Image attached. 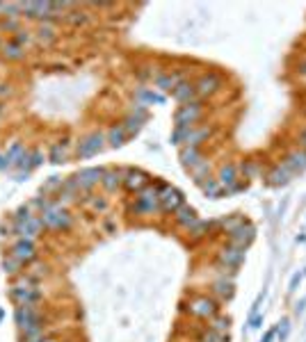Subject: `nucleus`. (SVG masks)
Instances as JSON below:
<instances>
[{
	"label": "nucleus",
	"mask_w": 306,
	"mask_h": 342,
	"mask_svg": "<svg viewBox=\"0 0 306 342\" xmlns=\"http://www.w3.org/2000/svg\"><path fill=\"white\" fill-rule=\"evenodd\" d=\"M41 221H44V226H50V228H69L71 226V217L64 212V210L55 208L53 203H44Z\"/></svg>",
	"instance_id": "nucleus-1"
},
{
	"label": "nucleus",
	"mask_w": 306,
	"mask_h": 342,
	"mask_svg": "<svg viewBox=\"0 0 306 342\" xmlns=\"http://www.w3.org/2000/svg\"><path fill=\"white\" fill-rule=\"evenodd\" d=\"M16 322H19L21 331H30V328L41 326L39 324V312L32 306H19L16 308Z\"/></svg>",
	"instance_id": "nucleus-2"
},
{
	"label": "nucleus",
	"mask_w": 306,
	"mask_h": 342,
	"mask_svg": "<svg viewBox=\"0 0 306 342\" xmlns=\"http://www.w3.org/2000/svg\"><path fill=\"white\" fill-rule=\"evenodd\" d=\"M199 114H201V105L199 103L183 105V107L176 112V126L178 128H192V124L199 119Z\"/></svg>",
	"instance_id": "nucleus-3"
},
{
	"label": "nucleus",
	"mask_w": 306,
	"mask_h": 342,
	"mask_svg": "<svg viewBox=\"0 0 306 342\" xmlns=\"http://www.w3.org/2000/svg\"><path fill=\"white\" fill-rule=\"evenodd\" d=\"M158 201L160 205H163V210H167V212H176L178 208L183 205V196L178 189H172V187H160L158 189Z\"/></svg>",
	"instance_id": "nucleus-4"
},
{
	"label": "nucleus",
	"mask_w": 306,
	"mask_h": 342,
	"mask_svg": "<svg viewBox=\"0 0 306 342\" xmlns=\"http://www.w3.org/2000/svg\"><path fill=\"white\" fill-rule=\"evenodd\" d=\"M219 87H222V80H219L215 73L201 75V78L197 80V84H194V89H197L201 96H210V94H215V91H217Z\"/></svg>",
	"instance_id": "nucleus-5"
},
{
	"label": "nucleus",
	"mask_w": 306,
	"mask_h": 342,
	"mask_svg": "<svg viewBox=\"0 0 306 342\" xmlns=\"http://www.w3.org/2000/svg\"><path fill=\"white\" fill-rule=\"evenodd\" d=\"M101 146H103V135H89V137H85L83 142H80L78 155L80 158H89V155L99 153Z\"/></svg>",
	"instance_id": "nucleus-6"
},
{
	"label": "nucleus",
	"mask_w": 306,
	"mask_h": 342,
	"mask_svg": "<svg viewBox=\"0 0 306 342\" xmlns=\"http://www.w3.org/2000/svg\"><path fill=\"white\" fill-rule=\"evenodd\" d=\"M228 233H231V242L236 244V247H247L249 242H252L254 240V226H245V223H240V226H236L233 228V231H228Z\"/></svg>",
	"instance_id": "nucleus-7"
},
{
	"label": "nucleus",
	"mask_w": 306,
	"mask_h": 342,
	"mask_svg": "<svg viewBox=\"0 0 306 342\" xmlns=\"http://www.w3.org/2000/svg\"><path fill=\"white\" fill-rule=\"evenodd\" d=\"M190 312L197 315V317H212V315L217 312V306H215V301L201 297V299H197V301L190 303Z\"/></svg>",
	"instance_id": "nucleus-8"
},
{
	"label": "nucleus",
	"mask_w": 306,
	"mask_h": 342,
	"mask_svg": "<svg viewBox=\"0 0 306 342\" xmlns=\"http://www.w3.org/2000/svg\"><path fill=\"white\" fill-rule=\"evenodd\" d=\"M12 256L19 258L23 265H28L30 260L35 258V247H32L30 240H19V242L14 244V249H12Z\"/></svg>",
	"instance_id": "nucleus-9"
},
{
	"label": "nucleus",
	"mask_w": 306,
	"mask_h": 342,
	"mask_svg": "<svg viewBox=\"0 0 306 342\" xmlns=\"http://www.w3.org/2000/svg\"><path fill=\"white\" fill-rule=\"evenodd\" d=\"M101 180H103V171H101V169H85V171H80V174L75 176L78 187H92V185L101 183Z\"/></svg>",
	"instance_id": "nucleus-10"
},
{
	"label": "nucleus",
	"mask_w": 306,
	"mask_h": 342,
	"mask_svg": "<svg viewBox=\"0 0 306 342\" xmlns=\"http://www.w3.org/2000/svg\"><path fill=\"white\" fill-rule=\"evenodd\" d=\"M283 167H286L290 174H299V171H304L306 169V153H301V151L290 153L288 155V160L283 162Z\"/></svg>",
	"instance_id": "nucleus-11"
},
{
	"label": "nucleus",
	"mask_w": 306,
	"mask_h": 342,
	"mask_svg": "<svg viewBox=\"0 0 306 342\" xmlns=\"http://www.w3.org/2000/svg\"><path fill=\"white\" fill-rule=\"evenodd\" d=\"M146 185H148V178L142 174V171H128V174H126V187L128 189H137V192H142Z\"/></svg>",
	"instance_id": "nucleus-12"
},
{
	"label": "nucleus",
	"mask_w": 306,
	"mask_h": 342,
	"mask_svg": "<svg viewBox=\"0 0 306 342\" xmlns=\"http://www.w3.org/2000/svg\"><path fill=\"white\" fill-rule=\"evenodd\" d=\"M242 258H245V249H242V247H236V244L222 251V260H224L226 265H233V267H236V265H240Z\"/></svg>",
	"instance_id": "nucleus-13"
},
{
	"label": "nucleus",
	"mask_w": 306,
	"mask_h": 342,
	"mask_svg": "<svg viewBox=\"0 0 306 342\" xmlns=\"http://www.w3.org/2000/svg\"><path fill=\"white\" fill-rule=\"evenodd\" d=\"M176 212H178L176 214V221L181 223V226L190 228V226H194V223H197V214H194V210L188 208V205H181Z\"/></svg>",
	"instance_id": "nucleus-14"
},
{
	"label": "nucleus",
	"mask_w": 306,
	"mask_h": 342,
	"mask_svg": "<svg viewBox=\"0 0 306 342\" xmlns=\"http://www.w3.org/2000/svg\"><path fill=\"white\" fill-rule=\"evenodd\" d=\"M183 80H181V75H160L158 80H156V84H158L160 89H165V91H169V89H176L178 84H181Z\"/></svg>",
	"instance_id": "nucleus-15"
},
{
	"label": "nucleus",
	"mask_w": 306,
	"mask_h": 342,
	"mask_svg": "<svg viewBox=\"0 0 306 342\" xmlns=\"http://www.w3.org/2000/svg\"><path fill=\"white\" fill-rule=\"evenodd\" d=\"M194 91H197V89H194L192 82H181L176 89H174V96H176L178 100H188V103H190V98L194 96Z\"/></svg>",
	"instance_id": "nucleus-16"
},
{
	"label": "nucleus",
	"mask_w": 306,
	"mask_h": 342,
	"mask_svg": "<svg viewBox=\"0 0 306 342\" xmlns=\"http://www.w3.org/2000/svg\"><path fill=\"white\" fill-rule=\"evenodd\" d=\"M144 119H146V112H144V109H139V112H137V117H135V114H133V117H128V119H126L124 130H126V133H130V135H133V133H137V130H139V126H142V121H144Z\"/></svg>",
	"instance_id": "nucleus-17"
},
{
	"label": "nucleus",
	"mask_w": 306,
	"mask_h": 342,
	"mask_svg": "<svg viewBox=\"0 0 306 342\" xmlns=\"http://www.w3.org/2000/svg\"><path fill=\"white\" fill-rule=\"evenodd\" d=\"M236 167L233 164H226V167H222V171H219V185H226V187H233L236 185Z\"/></svg>",
	"instance_id": "nucleus-18"
},
{
	"label": "nucleus",
	"mask_w": 306,
	"mask_h": 342,
	"mask_svg": "<svg viewBox=\"0 0 306 342\" xmlns=\"http://www.w3.org/2000/svg\"><path fill=\"white\" fill-rule=\"evenodd\" d=\"M288 180H290V171H288L286 167H277L270 174V183L272 185H286Z\"/></svg>",
	"instance_id": "nucleus-19"
},
{
	"label": "nucleus",
	"mask_w": 306,
	"mask_h": 342,
	"mask_svg": "<svg viewBox=\"0 0 306 342\" xmlns=\"http://www.w3.org/2000/svg\"><path fill=\"white\" fill-rule=\"evenodd\" d=\"M181 160H183V164H185V167H194V164H199L201 162V160H199V153H197V149H183L181 151Z\"/></svg>",
	"instance_id": "nucleus-20"
},
{
	"label": "nucleus",
	"mask_w": 306,
	"mask_h": 342,
	"mask_svg": "<svg viewBox=\"0 0 306 342\" xmlns=\"http://www.w3.org/2000/svg\"><path fill=\"white\" fill-rule=\"evenodd\" d=\"M124 135H126L124 126L112 128V130H110V144H112V146H121V144H124Z\"/></svg>",
	"instance_id": "nucleus-21"
},
{
	"label": "nucleus",
	"mask_w": 306,
	"mask_h": 342,
	"mask_svg": "<svg viewBox=\"0 0 306 342\" xmlns=\"http://www.w3.org/2000/svg\"><path fill=\"white\" fill-rule=\"evenodd\" d=\"M101 183H103L108 189H114L119 183H121V178H119L117 171H110V174H105V171H103V180H101Z\"/></svg>",
	"instance_id": "nucleus-22"
},
{
	"label": "nucleus",
	"mask_w": 306,
	"mask_h": 342,
	"mask_svg": "<svg viewBox=\"0 0 306 342\" xmlns=\"http://www.w3.org/2000/svg\"><path fill=\"white\" fill-rule=\"evenodd\" d=\"M215 290H217L219 294H222V297H231V281H217L215 283Z\"/></svg>",
	"instance_id": "nucleus-23"
},
{
	"label": "nucleus",
	"mask_w": 306,
	"mask_h": 342,
	"mask_svg": "<svg viewBox=\"0 0 306 342\" xmlns=\"http://www.w3.org/2000/svg\"><path fill=\"white\" fill-rule=\"evenodd\" d=\"M21 267H23V263H21L19 258H14V256H10V260H5V269L10 274H16Z\"/></svg>",
	"instance_id": "nucleus-24"
},
{
	"label": "nucleus",
	"mask_w": 306,
	"mask_h": 342,
	"mask_svg": "<svg viewBox=\"0 0 306 342\" xmlns=\"http://www.w3.org/2000/svg\"><path fill=\"white\" fill-rule=\"evenodd\" d=\"M139 98L146 100V103H160V100H163V96L153 94V91H148V89H142V91H139Z\"/></svg>",
	"instance_id": "nucleus-25"
},
{
	"label": "nucleus",
	"mask_w": 306,
	"mask_h": 342,
	"mask_svg": "<svg viewBox=\"0 0 306 342\" xmlns=\"http://www.w3.org/2000/svg\"><path fill=\"white\" fill-rule=\"evenodd\" d=\"M288 333H290V322L288 319H283L281 322V326L277 328V337H279V342H283L288 337Z\"/></svg>",
	"instance_id": "nucleus-26"
},
{
	"label": "nucleus",
	"mask_w": 306,
	"mask_h": 342,
	"mask_svg": "<svg viewBox=\"0 0 306 342\" xmlns=\"http://www.w3.org/2000/svg\"><path fill=\"white\" fill-rule=\"evenodd\" d=\"M201 342H226V337H224L222 333H217V331H210V333H206V335L201 337Z\"/></svg>",
	"instance_id": "nucleus-27"
},
{
	"label": "nucleus",
	"mask_w": 306,
	"mask_h": 342,
	"mask_svg": "<svg viewBox=\"0 0 306 342\" xmlns=\"http://www.w3.org/2000/svg\"><path fill=\"white\" fill-rule=\"evenodd\" d=\"M5 55H10V57H21V48L16 44H10V46H5Z\"/></svg>",
	"instance_id": "nucleus-28"
},
{
	"label": "nucleus",
	"mask_w": 306,
	"mask_h": 342,
	"mask_svg": "<svg viewBox=\"0 0 306 342\" xmlns=\"http://www.w3.org/2000/svg\"><path fill=\"white\" fill-rule=\"evenodd\" d=\"M224 328H228V319H217V322L212 324V331H217V333H222Z\"/></svg>",
	"instance_id": "nucleus-29"
},
{
	"label": "nucleus",
	"mask_w": 306,
	"mask_h": 342,
	"mask_svg": "<svg viewBox=\"0 0 306 342\" xmlns=\"http://www.w3.org/2000/svg\"><path fill=\"white\" fill-rule=\"evenodd\" d=\"M299 281H301V274H295V276H292V281H290V288H288V290H290V292H295L297 285H299Z\"/></svg>",
	"instance_id": "nucleus-30"
},
{
	"label": "nucleus",
	"mask_w": 306,
	"mask_h": 342,
	"mask_svg": "<svg viewBox=\"0 0 306 342\" xmlns=\"http://www.w3.org/2000/svg\"><path fill=\"white\" fill-rule=\"evenodd\" d=\"M274 335H277V328H270V331L265 333V337H263L261 342H272V337H274Z\"/></svg>",
	"instance_id": "nucleus-31"
},
{
	"label": "nucleus",
	"mask_w": 306,
	"mask_h": 342,
	"mask_svg": "<svg viewBox=\"0 0 306 342\" xmlns=\"http://www.w3.org/2000/svg\"><path fill=\"white\" fill-rule=\"evenodd\" d=\"M304 306H306V299H301V301L295 306V312H297V315H299V312H304Z\"/></svg>",
	"instance_id": "nucleus-32"
},
{
	"label": "nucleus",
	"mask_w": 306,
	"mask_h": 342,
	"mask_svg": "<svg viewBox=\"0 0 306 342\" xmlns=\"http://www.w3.org/2000/svg\"><path fill=\"white\" fill-rule=\"evenodd\" d=\"M261 315H254V317H252V328H256V326H261Z\"/></svg>",
	"instance_id": "nucleus-33"
},
{
	"label": "nucleus",
	"mask_w": 306,
	"mask_h": 342,
	"mask_svg": "<svg viewBox=\"0 0 306 342\" xmlns=\"http://www.w3.org/2000/svg\"><path fill=\"white\" fill-rule=\"evenodd\" d=\"M299 139H301V144L306 146V130H304V133H301V137H299Z\"/></svg>",
	"instance_id": "nucleus-34"
}]
</instances>
